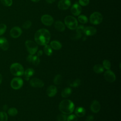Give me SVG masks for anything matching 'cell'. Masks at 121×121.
<instances>
[{
	"label": "cell",
	"mask_w": 121,
	"mask_h": 121,
	"mask_svg": "<svg viewBox=\"0 0 121 121\" xmlns=\"http://www.w3.org/2000/svg\"><path fill=\"white\" fill-rule=\"evenodd\" d=\"M59 108L62 113L70 114L74 110L75 105L74 103L69 99L62 100L59 104Z\"/></svg>",
	"instance_id": "cell-2"
},
{
	"label": "cell",
	"mask_w": 121,
	"mask_h": 121,
	"mask_svg": "<svg viewBox=\"0 0 121 121\" xmlns=\"http://www.w3.org/2000/svg\"><path fill=\"white\" fill-rule=\"evenodd\" d=\"M24 69L21 64L18 63H14L10 67L11 73L15 76H21L23 75Z\"/></svg>",
	"instance_id": "cell-3"
},
{
	"label": "cell",
	"mask_w": 121,
	"mask_h": 121,
	"mask_svg": "<svg viewBox=\"0 0 121 121\" xmlns=\"http://www.w3.org/2000/svg\"><path fill=\"white\" fill-rule=\"evenodd\" d=\"M75 113L77 117H82L86 114V110L82 107H78L75 110Z\"/></svg>",
	"instance_id": "cell-19"
},
{
	"label": "cell",
	"mask_w": 121,
	"mask_h": 121,
	"mask_svg": "<svg viewBox=\"0 0 121 121\" xmlns=\"http://www.w3.org/2000/svg\"><path fill=\"white\" fill-rule=\"evenodd\" d=\"M35 73V70L32 68L27 69L25 71H24V76L25 79L26 80H28L29 79L30 77L32 76Z\"/></svg>",
	"instance_id": "cell-18"
},
{
	"label": "cell",
	"mask_w": 121,
	"mask_h": 121,
	"mask_svg": "<svg viewBox=\"0 0 121 121\" xmlns=\"http://www.w3.org/2000/svg\"><path fill=\"white\" fill-rule=\"evenodd\" d=\"M45 0L48 3H50V4L53 3L55 1V0Z\"/></svg>",
	"instance_id": "cell-42"
},
{
	"label": "cell",
	"mask_w": 121,
	"mask_h": 121,
	"mask_svg": "<svg viewBox=\"0 0 121 121\" xmlns=\"http://www.w3.org/2000/svg\"><path fill=\"white\" fill-rule=\"evenodd\" d=\"M101 106L99 102L97 100H94L90 105V110L94 113H97L99 112Z\"/></svg>",
	"instance_id": "cell-14"
},
{
	"label": "cell",
	"mask_w": 121,
	"mask_h": 121,
	"mask_svg": "<svg viewBox=\"0 0 121 121\" xmlns=\"http://www.w3.org/2000/svg\"><path fill=\"white\" fill-rule=\"evenodd\" d=\"M2 76L1 74H0V85L1 84V83L2 82Z\"/></svg>",
	"instance_id": "cell-44"
},
{
	"label": "cell",
	"mask_w": 121,
	"mask_h": 121,
	"mask_svg": "<svg viewBox=\"0 0 121 121\" xmlns=\"http://www.w3.org/2000/svg\"><path fill=\"white\" fill-rule=\"evenodd\" d=\"M78 20L81 23L86 24L88 22V18L86 16L81 15L78 17Z\"/></svg>",
	"instance_id": "cell-29"
},
{
	"label": "cell",
	"mask_w": 121,
	"mask_h": 121,
	"mask_svg": "<svg viewBox=\"0 0 121 121\" xmlns=\"http://www.w3.org/2000/svg\"><path fill=\"white\" fill-rule=\"evenodd\" d=\"M40 61V60L39 57H38L37 55H33L31 63L35 66H37L39 64Z\"/></svg>",
	"instance_id": "cell-33"
},
{
	"label": "cell",
	"mask_w": 121,
	"mask_h": 121,
	"mask_svg": "<svg viewBox=\"0 0 121 121\" xmlns=\"http://www.w3.org/2000/svg\"><path fill=\"white\" fill-rule=\"evenodd\" d=\"M54 27L55 29L59 32H63L65 29V26L64 24L60 21H57L54 24Z\"/></svg>",
	"instance_id": "cell-20"
},
{
	"label": "cell",
	"mask_w": 121,
	"mask_h": 121,
	"mask_svg": "<svg viewBox=\"0 0 121 121\" xmlns=\"http://www.w3.org/2000/svg\"><path fill=\"white\" fill-rule=\"evenodd\" d=\"M89 20L92 24L98 25L102 22L103 16L100 13L98 12H95L90 16Z\"/></svg>",
	"instance_id": "cell-6"
},
{
	"label": "cell",
	"mask_w": 121,
	"mask_h": 121,
	"mask_svg": "<svg viewBox=\"0 0 121 121\" xmlns=\"http://www.w3.org/2000/svg\"><path fill=\"white\" fill-rule=\"evenodd\" d=\"M67 121H78L77 116L74 114H70L67 116Z\"/></svg>",
	"instance_id": "cell-37"
},
{
	"label": "cell",
	"mask_w": 121,
	"mask_h": 121,
	"mask_svg": "<svg viewBox=\"0 0 121 121\" xmlns=\"http://www.w3.org/2000/svg\"><path fill=\"white\" fill-rule=\"evenodd\" d=\"M62 80V78L61 75H60V74H57L55 76L53 79L54 84L56 85H60L61 83Z\"/></svg>",
	"instance_id": "cell-26"
},
{
	"label": "cell",
	"mask_w": 121,
	"mask_h": 121,
	"mask_svg": "<svg viewBox=\"0 0 121 121\" xmlns=\"http://www.w3.org/2000/svg\"><path fill=\"white\" fill-rule=\"evenodd\" d=\"M22 31L20 27L16 26L13 27L10 30V35L13 38H17L19 37L22 34Z\"/></svg>",
	"instance_id": "cell-9"
},
{
	"label": "cell",
	"mask_w": 121,
	"mask_h": 121,
	"mask_svg": "<svg viewBox=\"0 0 121 121\" xmlns=\"http://www.w3.org/2000/svg\"><path fill=\"white\" fill-rule=\"evenodd\" d=\"M71 5L70 0H60L59 1L58 7L59 9L61 10H66L69 9Z\"/></svg>",
	"instance_id": "cell-12"
},
{
	"label": "cell",
	"mask_w": 121,
	"mask_h": 121,
	"mask_svg": "<svg viewBox=\"0 0 121 121\" xmlns=\"http://www.w3.org/2000/svg\"><path fill=\"white\" fill-rule=\"evenodd\" d=\"M51 47L55 50H59L61 48L62 45L60 42H59L58 41L54 40L52 41L50 43V45Z\"/></svg>",
	"instance_id": "cell-22"
},
{
	"label": "cell",
	"mask_w": 121,
	"mask_h": 121,
	"mask_svg": "<svg viewBox=\"0 0 121 121\" xmlns=\"http://www.w3.org/2000/svg\"><path fill=\"white\" fill-rule=\"evenodd\" d=\"M105 79L109 82H113L116 79V76L114 73L110 69L107 70L104 73Z\"/></svg>",
	"instance_id": "cell-10"
},
{
	"label": "cell",
	"mask_w": 121,
	"mask_h": 121,
	"mask_svg": "<svg viewBox=\"0 0 121 121\" xmlns=\"http://www.w3.org/2000/svg\"><path fill=\"white\" fill-rule=\"evenodd\" d=\"M57 93V89L54 86L51 85L49 86L46 90V94L49 97H53Z\"/></svg>",
	"instance_id": "cell-17"
},
{
	"label": "cell",
	"mask_w": 121,
	"mask_h": 121,
	"mask_svg": "<svg viewBox=\"0 0 121 121\" xmlns=\"http://www.w3.org/2000/svg\"><path fill=\"white\" fill-rule=\"evenodd\" d=\"M71 93H72V89H71V88L68 87L64 88L62 90L61 95L62 97L66 98L69 96L71 95Z\"/></svg>",
	"instance_id": "cell-23"
},
{
	"label": "cell",
	"mask_w": 121,
	"mask_h": 121,
	"mask_svg": "<svg viewBox=\"0 0 121 121\" xmlns=\"http://www.w3.org/2000/svg\"><path fill=\"white\" fill-rule=\"evenodd\" d=\"M9 46V43L7 39L3 37H0V48L3 51H7Z\"/></svg>",
	"instance_id": "cell-16"
},
{
	"label": "cell",
	"mask_w": 121,
	"mask_h": 121,
	"mask_svg": "<svg viewBox=\"0 0 121 121\" xmlns=\"http://www.w3.org/2000/svg\"><path fill=\"white\" fill-rule=\"evenodd\" d=\"M7 26L4 23L0 24V36L3 35L6 31Z\"/></svg>",
	"instance_id": "cell-35"
},
{
	"label": "cell",
	"mask_w": 121,
	"mask_h": 121,
	"mask_svg": "<svg viewBox=\"0 0 121 121\" xmlns=\"http://www.w3.org/2000/svg\"><path fill=\"white\" fill-rule=\"evenodd\" d=\"M8 106L7 105H4L3 106V110H4V111H7V110H8Z\"/></svg>",
	"instance_id": "cell-43"
},
{
	"label": "cell",
	"mask_w": 121,
	"mask_h": 121,
	"mask_svg": "<svg viewBox=\"0 0 121 121\" xmlns=\"http://www.w3.org/2000/svg\"><path fill=\"white\" fill-rule=\"evenodd\" d=\"M26 50L30 54H35L38 50L37 44L31 40H27L25 42Z\"/></svg>",
	"instance_id": "cell-5"
},
{
	"label": "cell",
	"mask_w": 121,
	"mask_h": 121,
	"mask_svg": "<svg viewBox=\"0 0 121 121\" xmlns=\"http://www.w3.org/2000/svg\"><path fill=\"white\" fill-rule=\"evenodd\" d=\"M96 32L97 30L93 26H88L84 28V34L87 36H91L95 35Z\"/></svg>",
	"instance_id": "cell-15"
},
{
	"label": "cell",
	"mask_w": 121,
	"mask_h": 121,
	"mask_svg": "<svg viewBox=\"0 0 121 121\" xmlns=\"http://www.w3.org/2000/svg\"><path fill=\"white\" fill-rule=\"evenodd\" d=\"M8 115L5 112H0V121H7Z\"/></svg>",
	"instance_id": "cell-31"
},
{
	"label": "cell",
	"mask_w": 121,
	"mask_h": 121,
	"mask_svg": "<svg viewBox=\"0 0 121 121\" xmlns=\"http://www.w3.org/2000/svg\"><path fill=\"white\" fill-rule=\"evenodd\" d=\"M71 12L74 16H78L81 12L82 8L78 3H75L71 8Z\"/></svg>",
	"instance_id": "cell-13"
},
{
	"label": "cell",
	"mask_w": 121,
	"mask_h": 121,
	"mask_svg": "<svg viewBox=\"0 0 121 121\" xmlns=\"http://www.w3.org/2000/svg\"><path fill=\"white\" fill-rule=\"evenodd\" d=\"M103 66L104 69H105L107 70L110 69L111 67V64L109 60H104L103 61Z\"/></svg>",
	"instance_id": "cell-30"
},
{
	"label": "cell",
	"mask_w": 121,
	"mask_h": 121,
	"mask_svg": "<svg viewBox=\"0 0 121 121\" xmlns=\"http://www.w3.org/2000/svg\"><path fill=\"white\" fill-rule=\"evenodd\" d=\"M43 51L46 55L47 56H50L52 53V48L51 46L48 44L45 45L43 47Z\"/></svg>",
	"instance_id": "cell-25"
},
{
	"label": "cell",
	"mask_w": 121,
	"mask_h": 121,
	"mask_svg": "<svg viewBox=\"0 0 121 121\" xmlns=\"http://www.w3.org/2000/svg\"><path fill=\"white\" fill-rule=\"evenodd\" d=\"M33 2H38L40 0H31Z\"/></svg>",
	"instance_id": "cell-45"
},
{
	"label": "cell",
	"mask_w": 121,
	"mask_h": 121,
	"mask_svg": "<svg viewBox=\"0 0 121 121\" xmlns=\"http://www.w3.org/2000/svg\"><path fill=\"white\" fill-rule=\"evenodd\" d=\"M34 37L37 44L44 46L49 43L51 38V34L48 30L42 28L36 32Z\"/></svg>",
	"instance_id": "cell-1"
},
{
	"label": "cell",
	"mask_w": 121,
	"mask_h": 121,
	"mask_svg": "<svg viewBox=\"0 0 121 121\" xmlns=\"http://www.w3.org/2000/svg\"><path fill=\"white\" fill-rule=\"evenodd\" d=\"M23 85V79L19 77H16L13 78L10 82L11 87L15 90L20 89Z\"/></svg>",
	"instance_id": "cell-7"
},
{
	"label": "cell",
	"mask_w": 121,
	"mask_h": 121,
	"mask_svg": "<svg viewBox=\"0 0 121 121\" xmlns=\"http://www.w3.org/2000/svg\"><path fill=\"white\" fill-rule=\"evenodd\" d=\"M34 55H32V54H29L27 57H26V60L29 62V63H32V59H33V57Z\"/></svg>",
	"instance_id": "cell-39"
},
{
	"label": "cell",
	"mask_w": 121,
	"mask_h": 121,
	"mask_svg": "<svg viewBox=\"0 0 121 121\" xmlns=\"http://www.w3.org/2000/svg\"><path fill=\"white\" fill-rule=\"evenodd\" d=\"M94 116L92 115H88L86 119V121H93L94 120Z\"/></svg>",
	"instance_id": "cell-40"
},
{
	"label": "cell",
	"mask_w": 121,
	"mask_h": 121,
	"mask_svg": "<svg viewBox=\"0 0 121 121\" xmlns=\"http://www.w3.org/2000/svg\"><path fill=\"white\" fill-rule=\"evenodd\" d=\"M89 3V0H79L78 3L80 5L83 6H86Z\"/></svg>",
	"instance_id": "cell-38"
},
{
	"label": "cell",
	"mask_w": 121,
	"mask_h": 121,
	"mask_svg": "<svg viewBox=\"0 0 121 121\" xmlns=\"http://www.w3.org/2000/svg\"><path fill=\"white\" fill-rule=\"evenodd\" d=\"M93 70L97 74H100L104 71V68L101 64H96L93 67Z\"/></svg>",
	"instance_id": "cell-24"
},
{
	"label": "cell",
	"mask_w": 121,
	"mask_h": 121,
	"mask_svg": "<svg viewBox=\"0 0 121 121\" xmlns=\"http://www.w3.org/2000/svg\"><path fill=\"white\" fill-rule=\"evenodd\" d=\"M64 23L66 26L71 30H75L78 26L77 20L74 17L68 16L65 17Z\"/></svg>",
	"instance_id": "cell-4"
},
{
	"label": "cell",
	"mask_w": 121,
	"mask_h": 121,
	"mask_svg": "<svg viewBox=\"0 0 121 121\" xmlns=\"http://www.w3.org/2000/svg\"><path fill=\"white\" fill-rule=\"evenodd\" d=\"M41 20L43 25L47 26H51L54 21L53 17L47 14L43 15L41 18Z\"/></svg>",
	"instance_id": "cell-8"
},
{
	"label": "cell",
	"mask_w": 121,
	"mask_h": 121,
	"mask_svg": "<svg viewBox=\"0 0 121 121\" xmlns=\"http://www.w3.org/2000/svg\"><path fill=\"white\" fill-rule=\"evenodd\" d=\"M1 3L6 7H10L12 5V0H0Z\"/></svg>",
	"instance_id": "cell-34"
},
{
	"label": "cell",
	"mask_w": 121,
	"mask_h": 121,
	"mask_svg": "<svg viewBox=\"0 0 121 121\" xmlns=\"http://www.w3.org/2000/svg\"><path fill=\"white\" fill-rule=\"evenodd\" d=\"M17 110L15 107H11L8 109V113L11 116H15L17 114Z\"/></svg>",
	"instance_id": "cell-27"
},
{
	"label": "cell",
	"mask_w": 121,
	"mask_h": 121,
	"mask_svg": "<svg viewBox=\"0 0 121 121\" xmlns=\"http://www.w3.org/2000/svg\"><path fill=\"white\" fill-rule=\"evenodd\" d=\"M30 85L34 87L41 88L44 86V83L42 80L36 78H32L29 81Z\"/></svg>",
	"instance_id": "cell-11"
},
{
	"label": "cell",
	"mask_w": 121,
	"mask_h": 121,
	"mask_svg": "<svg viewBox=\"0 0 121 121\" xmlns=\"http://www.w3.org/2000/svg\"><path fill=\"white\" fill-rule=\"evenodd\" d=\"M84 26L83 25H80L77 26V27L76 28L77 35L75 37V39H78L81 37L82 34H84Z\"/></svg>",
	"instance_id": "cell-21"
},
{
	"label": "cell",
	"mask_w": 121,
	"mask_h": 121,
	"mask_svg": "<svg viewBox=\"0 0 121 121\" xmlns=\"http://www.w3.org/2000/svg\"><path fill=\"white\" fill-rule=\"evenodd\" d=\"M67 116L66 114L61 113L59 114L56 118L57 121H66Z\"/></svg>",
	"instance_id": "cell-32"
},
{
	"label": "cell",
	"mask_w": 121,
	"mask_h": 121,
	"mask_svg": "<svg viewBox=\"0 0 121 121\" xmlns=\"http://www.w3.org/2000/svg\"><path fill=\"white\" fill-rule=\"evenodd\" d=\"M81 84V80L79 79H76L72 81V82H70L69 83V85L70 86L76 87L79 86H80Z\"/></svg>",
	"instance_id": "cell-28"
},
{
	"label": "cell",
	"mask_w": 121,
	"mask_h": 121,
	"mask_svg": "<svg viewBox=\"0 0 121 121\" xmlns=\"http://www.w3.org/2000/svg\"><path fill=\"white\" fill-rule=\"evenodd\" d=\"M43 51H42V50H39V51H38L37 52V56L38 57L41 56H42V55H43Z\"/></svg>",
	"instance_id": "cell-41"
},
{
	"label": "cell",
	"mask_w": 121,
	"mask_h": 121,
	"mask_svg": "<svg viewBox=\"0 0 121 121\" xmlns=\"http://www.w3.org/2000/svg\"><path fill=\"white\" fill-rule=\"evenodd\" d=\"M32 25V22L29 20H27L25 21L22 25V27L23 28L25 29H27L29 28Z\"/></svg>",
	"instance_id": "cell-36"
}]
</instances>
